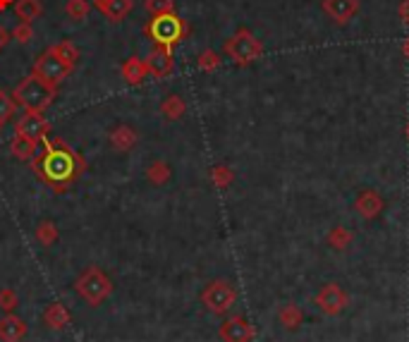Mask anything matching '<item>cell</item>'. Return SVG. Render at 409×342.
<instances>
[{
	"instance_id": "e0dca14e",
	"label": "cell",
	"mask_w": 409,
	"mask_h": 342,
	"mask_svg": "<svg viewBox=\"0 0 409 342\" xmlns=\"http://www.w3.org/2000/svg\"><path fill=\"white\" fill-rule=\"evenodd\" d=\"M43 319H46V326L53 330H62L70 326V311L65 309L62 304H51L46 309V314H43Z\"/></svg>"
},
{
	"instance_id": "52a82bcc",
	"label": "cell",
	"mask_w": 409,
	"mask_h": 342,
	"mask_svg": "<svg viewBox=\"0 0 409 342\" xmlns=\"http://www.w3.org/2000/svg\"><path fill=\"white\" fill-rule=\"evenodd\" d=\"M201 302L208 311L213 314H223L232 306L235 302V287L227 280H213L206 285V290L201 292Z\"/></svg>"
},
{
	"instance_id": "8992f818",
	"label": "cell",
	"mask_w": 409,
	"mask_h": 342,
	"mask_svg": "<svg viewBox=\"0 0 409 342\" xmlns=\"http://www.w3.org/2000/svg\"><path fill=\"white\" fill-rule=\"evenodd\" d=\"M70 72H72V67H67L65 62H62L60 58L51 51V48L43 51L32 67V75L36 77V80H41L43 84L53 86V89H58V86L70 77Z\"/></svg>"
},
{
	"instance_id": "3957f363",
	"label": "cell",
	"mask_w": 409,
	"mask_h": 342,
	"mask_svg": "<svg viewBox=\"0 0 409 342\" xmlns=\"http://www.w3.org/2000/svg\"><path fill=\"white\" fill-rule=\"evenodd\" d=\"M55 94H58V89L43 84V82L36 80L34 75L24 77V80L19 82V84L14 86V91H12L14 101H17L24 110H32V113H43V110L53 103Z\"/></svg>"
},
{
	"instance_id": "f1b7e54d",
	"label": "cell",
	"mask_w": 409,
	"mask_h": 342,
	"mask_svg": "<svg viewBox=\"0 0 409 342\" xmlns=\"http://www.w3.org/2000/svg\"><path fill=\"white\" fill-rule=\"evenodd\" d=\"M17 304H19L17 292H14L12 287H3V290H0V309L12 314V311L17 309Z\"/></svg>"
},
{
	"instance_id": "2e32d148",
	"label": "cell",
	"mask_w": 409,
	"mask_h": 342,
	"mask_svg": "<svg viewBox=\"0 0 409 342\" xmlns=\"http://www.w3.org/2000/svg\"><path fill=\"white\" fill-rule=\"evenodd\" d=\"M36 151H38V144L32 139H27V136L14 134V139L10 141V154H12L17 160H32L34 156H36Z\"/></svg>"
},
{
	"instance_id": "603a6c76",
	"label": "cell",
	"mask_w": 409,
	"mask_h": 342,
	"mask_svg": "<svg viewBox=\"0 0 409 342\" xmlns=\"http://www.w3.org/2000/svg\"><path fill=\"white\" fill-rule=\"evenodd\" d=\"M19 110V103L14 101V96L10 91L0 89V122H10Z\"/></svg>"
},
{
	"instance_id": "d4e9b609",
	"label": "cell",
	"mask_w": 409,
	"mask_h": 342,
	"mask_svg": "<svg viewBox=\"0 0 409 342\" xmlns=\"http://www.w3.org/2000/svg\"><path fill=\"white\" fill-rule=\"evenodd\" d=\"M221 62H223L221 53H216L213 48L201 51V53H199V58H197V65H199V70H201V72H216L218 67H221Z\"/></svg>"
},
{
	"instance_id": "7a4b0ae2",
	"label": "cell",
	"mask_w": 409,
	"mask_h": 342,
	"mask_svg": "<svg viewBox=\"0 0 409 342\" xmlns=\"http://www.w3.org/2000/svg\"><path fill=\"white\" fill-rule=\"evenodd\" d=\"M144 34L156 46L175 48L189 34V24L177 12H165L158 17H151L149 24L144 27Z\"/></svg>"
},
{
	"instance_id": "30bf717a",
	"label": "cell",
	"mask_w": 409,
	"mask_h": 342,
	"mask_svg": "<svg viewBox=\"0 0 409 342\" xmlns=\"http://www.w3.org/2000/svg\"><path fill=\"white\" fill-rule=\"evenodd\" d=\"M323 12L333 22L347 24L359 12V0H323Z\"/></svg>"
},
{
	"instance_id": "83f0119b",
	"label": "cell",
	"mask_w": 409,
	"mask_h": 342,
	"mask_svg": "<svg viewBox=\"0 0 409 342\" xmlns=\"http://www.w3.org/2000/svg\"><path fill=\"white\" fill-rule=\"evenodd\" d=\"M10 36H12V41L27 46V43H32V38H34V27L27 22H17V27L10 32Z\"/></svg>"
},
{
	"instance_id": "484cf974",
	"label": "cell",
	"mask_w": 409,
	"mask_h": 342,
	"mask_svg": "<svg viewBox=\"0 0 409 342\" xmlns=\"http://www.w3.org/2000/svg\"><path fill=\"white\" fill-rule=\"evenodd\" d=\"M357 206H359V211H362V216L371 218V216H376L378 208H381V199H378L373 192H367V194H362V199L357 201Z\"/></svg>"
},
{
	"instance_id": "ac0fdd59",
	"label": "cell",
	"mask_w": 409,
	"mask_h": 342,
	"mask_svg": "<svg viewBox=\"0 0 409 342\" xmlns=\"http://www.w3.org/2000/svg\"><path fill=\"white\" fill-rule=\"evenodd\" d=\"M184 113H187V103H184V99L179 94H170L168 99L160 103V115H163L165 120H179Z\"/></svg>"
},
{
	"instance_id": "277c9868",
	"label": "cell",
	"mask_w": 409,
	"mask_h": 342,
	"mask_svg": "<svg viewBox=\"0 0 409 342\" xmlns=\"http://www.w3.org/2000/svg\"><path fill=\"white\" fill-rule=\"evenodd\" d=\"M75 290L84 297V302L89 306H101L113 292V282L99 266H89L75 280Z\"/></svg>"
},
{
	"instance_id": "44dd1931",
	"label": "cell",
	"mask_w": 409,
	"mask_h": 342,
	"mask_svg": "<svg viewBox=\"0 0 409 342\" xmlns=\"http://www.w3.org/2000/svg\"><path fill=\"white\" fill-rule=\"evenodd\" d=\"M51 51L55 53V56L60 58V60L65 62L67 67H72V70H75L77 62H79V48H77L72 41H60V43H55V46H51Z\"/></svg>"
},
{
	"instance_id": "1f68e13d",
	"label": "cell",
	"mask_w": 409,
	"mask_h": 342,
	"mask_svg": "<svg viewBox=\"0 0 409 342\" xmlns=\"http://www.w3.org/2000/svg\"><path fill=\"white\" fill-rule=\"evenodd\" d=\"M397 12H400V19L405 24H409V0H402L400 8H397Z\"/></svg>"
},
{
	"instance_id": "836d02e7",
	"label": "cell",
	"mask_w": 409,
	"mask_h": 342,
	"mask_svg": "<svg viewBox=\"0 0 409 342\" xmlns=\"http://www.w3.org/2000/svg\"><path fill=\"white\" fill-rule=\"evenodd\" d=\"M402 56L409 60V38H405V43H402Z\"/></svg>"
},
{
	"instance_id": "4316f807",
	"label": "cell",
	"mask_w": 409,
	"mask_h": 342,
	"mask_svg": "<svg viewBox=\"0 0 409 342\" xmlns=\"http://www.w3.org/2000/svg\"><path fill=\"white\" fill-rule=\"evenodd\" d=\"M144 8L151 17H158L165 12H175V0H144Z\"/></svg>"
},
{
	"instance_id": "d6986e66",
	"label": "cell",
	"mask_w": 409,
	"mask_h": 342,
	"mask_svg": "<svg viewBox=\"0 0 409 342\" xmlns=\"http://www.w3.org/2000/svg\"><path fill=\"white\" fill-rule=\"evenodd\" d=\"M170 178H173V170H170V165L165 163V160H153V163L146 168V180H149L151 184H156V187L168 184Z\"/></svg>"
},
{
	"instance_id": "4dcf8cb0",
	"label": "cell",
	"mask_w": 409,
	"mask_h": 342,
	"mask_svg": "<svg viewBox=\"0 0 409 342\" xmlns=\"http://www.w3.org/2000/svg\"><path fill=\"white\" fill-rule=\"evenodd\" d=\"M12 41V36H10V32L8 29L3 27V24H0V51H5V48H8V43Z\"/></svg>"
},
{
	"instance_id": "7c38bea8",
	"label": "cell",
	"mask_w": 409,
	"mask_h": 342,
	"mask_svg": "<svg viewBox=\"0 0 409 342\" xmlns=\"http://www.w3.org/2000/svg\"><path fill=\"white\" fill-rule=\"evenodd\" d=\"M29 328L19 316L8 314L0 319V342H22L27 338Z\"/></svg>"
},
{
	"instance_id": "f546056e",
	"label": "cell",
	"mask_w": 409,
	"mask_h": 342,
	"mask_svg": "<svg viewBox=\"0 0 409 342\" xmlns=\"http://www.w3.org/2000/svg\"><path fill=\"white\" fill-rule=\"evenodd\" d=\"M211 180L216 182V187H227V184L232 182V170L227 168V165H216V168L211 170Z\"/></svg>"
},
{
	"instance_id": "ffe728a7",
	"label": "cell",
	"mask_w": 409,
	"mask_h": 342,
	"mask_svg": "<svg viewBox=\"0 0 409 342\" xmlns=\"http://www.w3.org/2000/svg\"><path fill=\"white\" fill-rule=\"evenodd\" d=\"M134 8V0H108L103 14L108 17V22H123Z\"/></svg>"
},
{
	"instance_id": "4fadbf2b",
	"label": "cell",
	"mask_w": 409,
	"mask_h": 342,
	"mask_svg": "<svg viewBox=\"0 0 409 342\" xmlns=\"http://www.w3.org/2000/svg\"><path fill=\"white\" fill-rule=\"evenodd\" d=\"M120 75H123V80L132 86L144 84V82L151 77L149 67H146V60H141V58H127V60L123 62V67H120Z\"/></svg>"
},
{
	"instance_id": "5bb4252c",
	"label": "cell",
	"mask_w": 409,
	"mask_h": 342,
	"mask_svg": "<svg viewBox=\"0 0 409 342\" xmlns=\"http://www.w3.org/2000/svg\"><path fill=\"white\" fill-rule=\"evenodd\" d=\"M251 338V328L245 319H230L221 326V340L223 342H249Z\"/></svg>"
},
{
	"instance_id": "e575fe53",
	"label": "cell",
	"mask_w": 409,
	"mask_h": 342,
	"mask_svg": "<svg viewBox=\"0 0 409 342\" xmlns=\"http://www.w3.org/2000/svg\"><path fill=\"white\" fill-rule=\"evenodd\" d=\"M10 5H14V0H0V10H8Z\"/></svg>"
},
{
	"instance_id": "cb8c5ba5",
	"label": "cell",
	"mask_w": 409,
	"mask_h": 342,
	"mask_svg": "<svg viewBox=\"0 0 409 342\" xmlns=\"http://www.w3.org/2000/svg\"><path fill=\"white\" fill-rule=\"evenodd\" d=\"M91 12V3L89 0H67L65 3V14L70 19H77V22H84Z\"/></svg>"
},
{
	"instance_id": "ba28073f",
	"label": "cell",
	"mask_w": 409,
	"mask_h": 342,
	"mask_svg": "<svg viewBox=\"0 0 409 342\" xmlns=\"http://www.w3.org/2000/svg\"><path fill=\"white\" fill-rule=\"evenodd\" d=\"M48 132H51V122L43 117V113H32V110H24V115L14 125V134L27 136V139L36 141V144H41L46 139Z\"/></svg>"
},
{
	"instance_id": "5b68a950",
	"label": "cell",
	"mask_w": 409,
	"mask_h": 342,
	"mask_svg": "<svg viewBox=\"0 0 409 342\" xmlns=\"http://www.w3.org/2000/svg\"><path fill=\"white\" fill-rule=\"evenodd\" d=\"M223 51H225V56L230 58L235 65L245 67V65H251L254 60H259L261 53H264V43H261L249 29H237L225 41Z\"/></svg>"
},
{
	"instance_id": "8d00e7d4",
	"label": "cell",
	"mask_w": 409,
	"mask_h": 342,
	"mask_svg": "<svg viewBox=\"0 0 409 342\" xmlns=\"http://www.w3.org/2000/svg\"><path fill=\"white\" fill-rule=\"evenodd\" d=\"M407 134H409V125H407Z\"/></svg>"
},
{
	"instance_id": "9a60e30c",
	"label": "cell",
	"mask_w": 409,
	"mask_h": 342,
	"mask_svg": "<svg viewBox=\"0 0 409 342\" xmlns=\"http://www.w3.org/2000/svg\"><path fill=\"white\" fill-rule=\"evenodd\" d=\"M14 14H17L19 22H36L38 17L43 14V3L41 0H14Z\"/></svg>"
},
{
	"instance_id": "7402d4cb",
	"label": "cell",
	"mask_w": 409,
	"mask_h": 342,
	"mask_svg": "<svg viewBox=\"0 0 409 342\" xmlns=\"http://www.w3.org/2000/svg\"><path fill=\"white\" fill-rule=\"evenodd\" d=\"M34 237H36L38 244H43V247H53V244L58 242V237H60V232H58V225L53 221H41L34 230Z\"/></svg>"
},
{
	"instance_id": "d590c367",
	"label": "cell",
	"mask_w": 409,
	"mask_h": 342,
	"mask_svg": "<svg viewBox=\"0 0 409 342\" xmlns=\"http://www.w3.org/2000/svg\"><path fill=\"white\" fill-rule=\"evenodd\" d=\"M3 127H5V122H0V132H3Z\"/></svg>"
},
{
	"instance_id": "d6a6232c",
	"label": "cell",
	"mask_w": 409,
	"mask_h": 342,
	"mask_svg": "<svg viewBox=\"0 0 409 342\" xmlns=\"http://www.w3.org/2000/svg\"><path fill=\"white\" fill-rule=\"evenodd\" d=\"M94 5H96V10H101V12H103L106 5H108V0H94Z\"/></svg>"
},
{
	"instance_id": "8fae6325",
	"label": "cell",
	"mask_w": 409,
	"mask_h": 342,
	"mask_svg": "<svg viewBox=\"0 0 409 342\" xmlns=\"http://www.w3.org/2000/svg\"><path fill=\"white\" fill-rule=\"evenodd\" d=\"M108 139H110V146H113L115 151H120V154H127V151H132L134 146L139 144V134H136V130L129 125L113 127Z\"/></svg>"
},
{
	"instance_id": "9c48e42d",
	"label": "cell",
	"mask_w": 409,
	"mask_h": 342,
	"mask_svg": "<svg viewBox=\"0 0 409 342\" xmlns=\"http://www.w3.org/2000/svg\"><path fill=\"white\" fill-rule=\"evenodd\" d=\"M146 67H149V75L153 77V80H165V77H170L175 70L173 48L153 46L149 53V58H146Z\"/></svg>"
},
{
	"instance_id": "6da1fadb",
	"label": "cell",
	"mask_w": 409,
	"mask_h": 342,
	"mask_svg": "<svg viewBox=\"0 0 409 342\" xmlns=\"http://www.w3.org/2000/svg\"><path fill=\"white\" fill-rule=\"evenodd\" d=\"M32 168L43 184L60 194L84 175L86 160L65 139L48 134L38 146L36 156L32 158Z\"/></svg>"
}]
</instances>
